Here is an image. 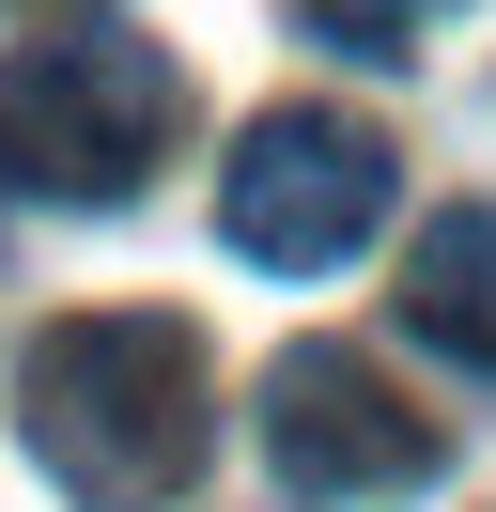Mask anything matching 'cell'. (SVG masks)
I'll return each mask as SVG.
<instances>
[{
    "label": "cell",
    "mask_w": 496,
    "mask_h": 512,
    "mask_svg": "<svg viewBox=\"0 0 496 512\" xmlns=\"http://www.w3.org/2000/svg\"><path fill=\"white\" fill-rule=\"evenodd\" d=\"M16 435L78 512H171L217 435V357L186 311H62L16 357Z\"/></svg>",
    "instance_id": "6da1fadb"
},
{
    "label": "cell",
    "mask_w": 496,
    "mask_h": 512,
    "mask_svg": "<svg viewBox=\"0 0 496 512\" xmlns=\"http://www.w3.org/2000/svg\"><path fill=\"white\" fill-rule=\"evenodd\" d=\"M186 140V63L155 32H31L0 63V171L47 202H124L155 187V156Z\"/></svg>",
    "instance_id": "7a4b0ae2"
},
{
    "label": "cell",
    "mask_w": 496,
    "mask_h": 512,
    "mask_svg": "<svg viewBox=\"0 0 496 512\" xmlns=\"http://www.w3.org/2000/svg\"><path fill=\"white\" fill-rule=\"evenodd\" d=\"M388 187H403L388 125H357V109H264L217 156V233L248 264H279V280H326V264H357L388 233Z\"/></svg>",
    "instance_id": "3957f363"
},
{
    "label": "cell",
    "mask_w": 496,
    "mask_h": 512,
    "mask_svg": "<svg viewBox=\"0 0 496 512\" xmlns=\"http://www.w3.org/2000/svg\"><path fill=\"white\" fill-rule=\"evenodd\" d=\"M264 466L295 481V497H419V481L450 466V435H434L357 342H279L264 357Z\"/></svg>",
    "instance_id": "277c9868"
},
{
    "label": "cell",
    "mask_w": 496,
    "mask_h": 512,
    "mask_svg": "<svg viewBox=\"0 0 496 512\" xmlns=\"http://www.w3.org/2000/svg\"><path fill=\"white\" fill-rule=\"evenodd\" d=\"M403 326H419L450 373H496V202H434L403 233Z\"/></svg>",
    "instance_id": "5b68a950"
},
{
    "label": "cell",
    "mask_w": 496,
    "mask_h": 512,
    "mask_svg": "<svg viewBox=\"0 0 496 512\" xmlns=\"http://www.w3.org/2000/svg\"><path fill=\"white\" fill-rule=\"evenodd\" d=\"M326 47H357V63H419V32L434 16H465V0H295Z\"/></svg>",
    "instance_id": "8992f818"
},
{
    "label": "cell",
    "mask_w": 496,
    "mask_h": 512,
    "mask_svg": "<svg viewBox=\"0 0 496 512\" xmlns=\"http://www.w3.org/2000/svg\"><path fill=\"white\" fill-rule=\"evenodd\" d=\"M0 187H16V171H0Z\"/></svg>",
    "instance_id": "52a82bcc"
},
{
    "label": "cell",
    "mask_w": 496,
    "mask_h": 512,
    "mask_svg": "<svg viewBox=\"0 0 496 512\" xmlns=\"http://www.w3.org/2000/svg\"><path fill=\"white\" fill-rule=\"evenodd\" d=\"M62 16H78V0H62Z\"/></svg>",
    "instance_id": "ba28073f"
}]
</instances>
